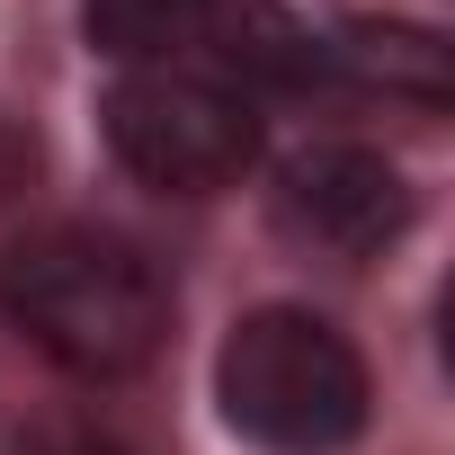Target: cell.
Returning a JSON list of instances; mask_svg holds the SVG:
<instances>
[{"label": "cell", "instance_id": "obj_1", "mask_svg": "<svg viewBox=\"0 0 455 455\" xmlns=\"http://www.w3.org/2000/svg\"><path fill=\"white\" fill-rule=\"evenodd\" d=\"M0 322L81 384H125L170 348V277L99 223H45L0 251Z\"/></svg>", "mask_w": 455, "mask_h": 455}, {"label": "cell", "instance_id": "obj_2", "mask_svg": "<svg viewBox=\"0 0 455 455\" xmlns=\"http://www.w3.org/2000/svg\"><path fill=\"white\" fill-rule=\"evenodd\" d=\"M214 402L259 455H339L366 437L375 384L339 322L304 304H259L214 348Z\"/></svg>", "mask_w": 455, "mask_h": 455}, {"label": "cell", "instance_id": "obj_3", "mask_svg": "<svg viewBox=\"0 0 455 455\" xmlns=\"http://www.w3.org/2000/svg\"><path fill=\"white\" fill-rule=\"evenodd\" d=\"M99 134L125 179H143L161 196H214V188L251 179V161H259V99L233 72L143 63V72L108 81Z\"/></svg>", "mask_w": 455, "mask_h": 455}, {"label": "cell", "instance_id": "obj_4", "mask_svg": "<svg viewBox=\"0 0 455 455\" xmlns=\"http://www.w3.org/2000/svg\"><path fill=\"white\" fill-rule=\"evenodd\" d=\"M411 214H419V196H411L402 161H384L375 143H348V134L286 152L268 179V223L304 259H331V268L384 259L411 233Z\"/></svg>", "mask_w": 455, "mask_h": 455}, {"label": "cell", "instance_id": "obj_5", "mask_svg": "<svg viewBox=\"0 0 455 455\" xmlns=\"http://www.w3.org/2000/svg\"><path fill=\"white\" fill-rule=\"evenodd\" d=\"M214 10H223V0H81V36H90L108 63L143 72V63L196 54V45L214 36Z\"/></svg>", "mask_w": 455, "mask_h": 455}, {"label": "cell", "instance_id": "obj_6", "mask_svg": "<svg viewBox=\"0 0 455 455\" xmlns=\"http://www.w3.org/2000/svg\"><path fill=\"white\" fill-rule=\"evenodd\" d=\"M339 54H348L366 81H384V90H402V99H419V108H446V45H437L428 28H348Z\"/></svg>", "mask_w": 455, "mask_h": 455}, {"label": "cell", "instance_id": "obj_7", "mask_svg": "<svg viewBox=\"0 0 455 455\" xmlns=\"http://www.w3.org/2000/svg\"><path fill=\"white\" fill-rule=\"evenodd\" d=\"M0 455H36V437H28V428H10V419H0Z\"/></svg>", "mask_w": 455, "mask_h": 455}]
</instances>
